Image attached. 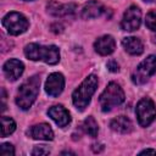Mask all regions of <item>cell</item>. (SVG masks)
<instances>
[{
  "label": "cell",
  "mask_w": 156,
  "mask_h": 156,
  "mask_svg": "<svg viewBox=\"0 0 156 156\" xmlns=\"http://www.w3.org/2000/svg\"><path fill=\"white\" fill-rule=\"evenodd\" d=\"M24 55L33 61H44L49 65H56L60 61V51L55 45H39V44H28L24 48Z\"/></svg>",
  "instance_id": "6da1fadb"
},
{
  "label": "cell",
  "mask_w": 156,
  "mask_h": 156,
  "mask_svg": "<svg viewBox=\"0 0 156 156\" xmlns=\"http://www.w3.org/2000/svg\"><path fill=\"white\" fill-rule=\"evenodd\" d=\"M39 87H40V78L38 76H33L29 79H27L18 89L16 96L17 106L22 110H28L33 105V102L35 101L39 94Z\"/></svg>",
  "instance_id": "7a4b0ae2"
},
{
  "label": "cell",
  "mask_w": 156,
  "mask_h": 156,
  "mask_svg": "<svg viewBox=\"0 0 156 156\" xmlns=\"http://www.w3.org/2000/svg\"><path fill=\"white\" fill-rule=\"evenodd\" d=\"M96 87H98V77L95 74L88 76L83 80V83L73 91V94H72L73 105L78 110L83 111L90 102V99H91L93 94L95 93Z\"/></svg>",
  "instance_id": "3957f363"
},
{
  "label": "cell",
  "mask_w": 156,
  "mask_h": 156,
  "mask_svg": "<svg viewBox=\"0 0 156 156\" xmlns=\"http://www.w3.org/2000/svg\"><path fill=\"white\" fill-rule=\"evenodd\" d=\"M123 101H124V93L122 88L113 82H111L100 95V106L104 112L111 111L113 107L121 105Z\"/></svg>",
  "instance_id": "277c9868"
},
{
  "label": "cell",
  "mask_w": 156,
  "mask_h": 156,
  "mask_svg": "<svg viewBox=\"0 0 156 156\" xmlns=\"http://www.w3.org/2000/svg\"><path fill=\"white\" fill-rule=\"evenodd\" d=\"M2 26L11 35H18L27 30L29 23L28 20L20 12H9L2 18Z\"/></svg>",
  "instance_id": "5b68a950"
},
{
  "label": "cell",
  "mask_w": 156,
  "mask_h": 156,
  "mask_svg": "<svg viewBox=\"0 0 156 156\" xmlns=\"http://www.w3.org/2000/svg\"><path fill=\"white\" fill-rule=\"evenodd\" d=\"M156 72V56L150 55L139 63L136 69L132 74V80L135 84H144Z\"/></svg>",
  "instance_id": "8992f818"
},
{
  "label": "cell",
  "mask_w": 156,
  "mask_h": 156,
  "mask_svg": "<svg viewBox=\"0 0 156 156\" xmlns=\"http://www.w3.org/2000/svg\"><path fill=\"white\" fill-rule=\"evenodd\" d=\"M136 117H138V122L141 127H147L150 126L154 119L156 118V108L155 105L152 102L151 99L149 98H144L141 99L138 105H136Z\"/></svg>",
  "instance_id": "52a82bcc"
},
{
  "label": "cell",
  "mask_w": 156,
  "mask_h": 156,
  "mask_svg": "<svg viewBox=\"0 0 156 156\" xmlns=\"http://www.w3.org/2000/svg\"><path fill=\"white\" fill-rule=\"evenodd\" d=\"M140 23H141V11L138 6L132 5L124 12L123 18L121 21V27L123 30L133 32L140 27Z\"/></svg>",
  "instance_id": "ba28073f"
},
{
  "label": "cell",
  "mask_w": 156,
  "mask_h": 156,
  "mask_svg": "<svg viewBox=\"0 0 156 156\" xmlns=\"http://www.w3.org/2000/svg\"><path fill=\"white\" fill-rule=\"evenodd\" d=\"M65 87V78L61 73H51L45 82V91L50 96H58Z\"/></svg>",
  "instance_id": "9c48e42d"
},
{
  "label": "cell",
  "mask_w": 156,
  "mask_h": 156,
  "mask_svg": "<svg viewBox=\"0 0 156 156\" xmlns=\"http://www.w3.org/2000/svg\"><path fill=\"white\" fill-rule=\"evenodd\" d=\"M4 74L9 80H16L21 77V74L23 73L24 66L20 60L16 58H10L9 61L5 62L4 67Z\"/></svg>",
  "instance_id": "30bf717a"
},
{
  "label": "cell",
  "mask_w": 156,
  "mask_h": 156,
  "mask_svg": "<svg viewBox=\"0 0 156 156\" xmlns=\"http://www.w3.org/2000/svg\"><path fill=\"white\" fill-rule=\"evenodd\" d=\"M48 115H49V117H51V119L58 127H66L71 122V116H69L68 111L61 105L50 107L48 111Z\"/></svg>",
  "instance_id": "8fae6325"
},
{
  "label": "cell",
  "mask_w": 156,
  "mask_h": 156,
  "mask_svg": "<svg viewBox=\"0 0 156 156\" xmlns=\"http://www.w3.org/2000/svg\"><path fill=\"white\" fill-rule=\"evenodd\" d=\"M115 48H116V43L111 35H102L94 43L95 51L102 56L112 54L115 51Z\"/></svg>",
  "instance_id": "7c38bea8"
},
{
  "label": "cell",
  "mask_w": 156,
  "mask_h": 156,
  "mask_svg": "<svg viewBox=\"0 0 156 156\" xmlns=\"http://www.w3.org/2000/svg\"><path fill=\"white\" fill-rule=\"evenodd\" d=\"M105 12V7L101 2L96 1V0H91L88 1L83 9H82V17L85 20H90V18H96L100 17L102 13Z\"/></svg>",
  "instance_id": "4fadbf2b"
},
{
  "label": "cell",
  "mask_w": 156,
  "mask_h": 156,
  "mask_svg": "<svg viewBox=\"0 0 156 156\" xmlns=\"http://www.w3.org/2000/svg\"><path fill=\"white\" fill-rule=\"evenodd\" d=\"M76 10L74 4H58L56 1H51L48 4V12L55 17H62L73 13Z\"/></svg>",
  "instance_id": "5bb4252c"
},
{
  "label": "cell",
  "mask_w": 156,
  "mask_h": 156,
  "mask_svg": "<svg viewBox=\"0 0 156 156\" xmlns=\"http://www.w3.org/2000/svg\"><path fill=\"white\" fill-rule=\"evenodd\" d=\"M29 135L33 139H39V140H52L54 139V132L50 128V126L46 123L33 126L29 130Z\"/></svg>",
  "instance_id": "9a60e30c"
},
{
  "label": "cell",
  "mask_w": 156,
  "mask_h": 156,
  "mask_svg": "<svg viewBox=\"0 0 156 156\" xmlns=\"http://www.w3.org/2000/svg\"><path fill=\"white\" fill-rule=\"evenodd\" d=\"M122 45H123L124 50L130 55H140L144 51V45H143L141 40L139 38H136V37L123 38Z\"/></svg>",
  "instance_id": "2e32d148"
},
{
  "label": "cell",
  "mask_w": 156,
  "mask_h": 156,
  "mask_svg": "<svg viewBox=\"0 0 156 156\" xmlns=\"http://www.w3.org/2000/svg\"><path fill=\"white\" fill-rule=\"evenodd\" d=\"M110 127L112 130L121 133V134H127V133L132 132V129H133V124H132L130 119L127 118L126 116H118V117L113 118L110 123Z\"/></svg>",
  "instance_id": "e0dca14e"
},
{
  "label": "cell",
  "mask_w": 156,
  "mask_h": 156,
  "mask_svg": "<svg viewBox=\"0 0 156 156\" xmlns=\"http://www.w3.org/2000/svg\"><path fill=\"white\" fill-rule=\"evenodd\" d=\"M1 126H2L1 127V136H7L11 133H13L16 129L15 121L10 117H6V116L1 117Z\"/></svg>",
  "instance_id": "ac0fdd59"
},
{
  "label": "cell",
  "mask_w": 156,
  "mask_h": 156,
  "mask_svg": "<svg viewBox=\"0 0 156 156\" xmlns=\"http://www.w3.org/2000/svg\"><path fill=\"white\" fill-rule=\"evenodd\" d=\"M83 128H84V130H85V133L88 135H90L93 138L98 135V130H99L98 123H96V121L91 116H89V117L85 118V121L83 123Z\"/></svg>",
  "instance_id": "d6986e66"
},
{
  "label": "cell",
  "mask_w": 156,
  "mask_h": 156,
  "mask_svg": "<svg viewBox=\"0 0 156 156\" xmlns=\"http://www.w3.org/2000/svg\"><path fill=\"white\" fill-rule=\"evenodd\" d=\"M145 24L149 29L156 32V10H151L145 18Z\"/></svg>",
  "instance_id": "ffe728a7"
},
{
  "label": "cell",
  "mask_w": 156,
  "mask_h": 156,
  "mask_svg": "<svg viewBox=\"0 0 156 156\" xmlns=\"http://www.w3.org/2000/svg\"><path fill=\"white\" fill-rule=\"evenodd\" d=\"M0 155H2V156H12V155H15V149H13V146L10 144V143H4V144H1V146H0Z\"/></svg>",
  "instance_id": "44dd1931"
},
{
  "label": "cell",
  "mask_w": 156,
  "mask_h": 156,
  "mask_svg": "<svg viewBox=\"0 0 156 156\" xmlns=\"http://www.w3.org/2000/svg\"><path fill=\"white\" fill-rule=\"evenodd\" d=\"M50 152V150L48 147H45L44 145H40V146H35L34 150L32 151L33 155H48Z\"/></svg>",
  "instance_id": "7402d4cb"
},
{
  "label": "cell",
  "mask_w": 156,
  "mask_h": 156,
  "mask_svg": "<svg viewBox=\"0 0 156 156\" xmlns=\"http://www.w3.org/2000/svg\"><path fill=\"white\" fill-rule=\"evenodd\" d=\"M107 68L111 71V72H118V63L115 61V60H110L107 62Z\"/></svg>",
  "instance_id": "603a6c76"
},
{
  "label": "cell",
  "mask_w": 156,
  "mask_h": 156,
  "mask_svg": "<svg viewBox=\"0 0 156 156\" xmlns=\"http://www.w3.org/2000/svg\"><path fill=\"white\" fill-rule=\"evenodd\" d=\"M146 154L156 155V150H152V149H146V150H143V151L140 152V155H146Z\"/></svg>",
  "instance_id": "cb8c5ba5"
},
{
  "label": "cell",
  "mask_w": 156,
  "mask_h": 156,
  "mask_svg": "<svg viewBox=\"0 0 156 156\" xmlns=\"http://www.w3.org/2000/svg\"><path fill=\"white\" fill-rule=\"evenodd\" d=\"M144 1H147V2H152V1H156V0H144Z\"/></svg>",
  "instance_id": "d4e9b609"
},
{
  "label": "cell",
  "mask_w": 156,
  "mask_h": 156,
  "mask_svg": "<svg viewBox=\"0 0 156 156\" xmlns=\"http://www.w3.org/2000/svg\"><path fill=\"white\" fill-rule=\"evenodd\" d=\"M26 1H29V0H26Z\"/></svg>",
  "instance_id": "484cf974"
}]
</instances>
